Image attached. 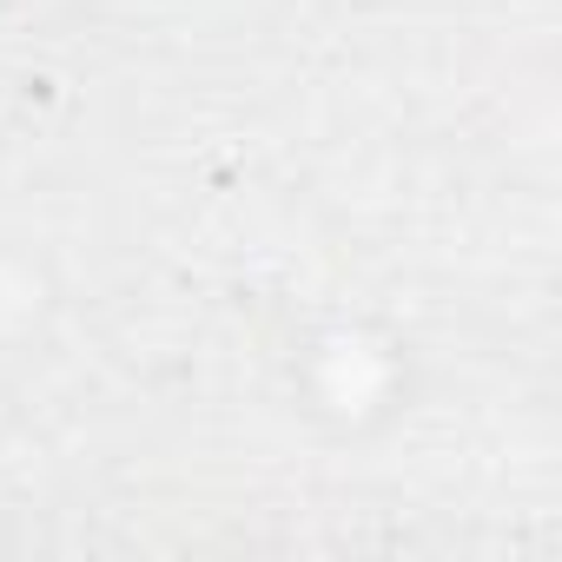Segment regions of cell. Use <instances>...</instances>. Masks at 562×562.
<instances>
[{
    "label": "cell",
    "mask_w": 562,
    "mask_h": 562,
    "mask_svg": "<svg viewBox=\"0 0 562 562\" xmlns=\"http://www.w3.org/2000/svg\"><path fill=\"white\" fill-rule=\"evenodd\" d=\"M318 397L331 411H378L391 397V358L364 338H331L318 351Z\"/></svg>",
    "instance_id": "6da1fadb"
}]
</instances>
